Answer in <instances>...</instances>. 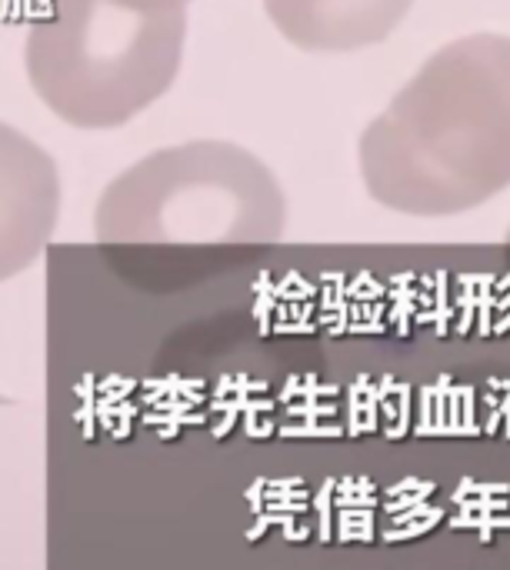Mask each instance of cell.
Returning a JSON list of instances; mask_svg holds the SVG:
<instances>
[{
  "label": "cell",
  "mask_w": 510,
  "mask_h": 570,
  "mask_svg": "<svg viewBox=\"0 0 510 570\" xmlns=\"http://www.w3.org/2000/svg\"><path fill=\"white\" fill-rule=\"evenodd\" d=\"M374 204L458 217L510 190V37L468 33L434 50L357 140Z\"/></svg>",
  "instance_id": "obj_1"
},
{
  "label": "cell",
  "mask_w": 510,
  "mask_h": 570,
  "mask_svg": "<svg viewBox=\"0 0 510 570\" xmlns=\"http://www.w3.org/2000/svg\"><path fill=\"white\" fill-rule=\"evenodd\" d=\"M184 43L187 7L47 0L23 37V73L57 120L77 130H114L174 87Z\"/></svg>",
  "instance_id": "obj_2"
},
{
  "label": "cell",
  "mask_w": 510,
  "mask_h": 570,
  "mask_svg": "<svg viewBox=\"0 0 510 570\" xmlns=\"http://www.w3.org/2000/svg\"><path fill=\"white\" fill-rule=\"evenodd\" d=\"M90 227L104 244H274L287 227V197L254 150L187 140L120 170Z\"/></svg>",
  "instance_id": "obj_3"
},
{
  "label": "cell",
  "mask_w": 510,
  "mask_h": 570,
  "mask_svg": "<svg viewBox=\"0 0 510 570\" xmlns=\"http://www.w3.org/2000/svg\"><path fill=\"white\" fill-rule=\"evenodd\" d=\"M271 27L304 53H357L384 43L414 0H261Z\"/></svg>",
  "instance_id": "obj_4"
},
{
  "label": "cell",
  "mask_w": 510,
  "mask_h": 570,
  "mask_svg": "<svg viewBox=\"0 0 510 570\" xmlns=\"http://www.w3.org/2000/svg\"><path fill=\"white\" fill-rule=\"evenodd\" d=\"M60 210V180L53 160L20 130L3 127V257L7 267L37 254Z\"/></svg>",
  "instance_id": "obj_5"
},
{
  "label": "cell",
  "mask_w": 510,
  "mask_h": 570,
  "mask_svg": "<svg viewBox=\"0 0 510 570\" xmlns=\"http://www.w3.org/2000/svg\"><path fill=\"white\" fill-rule=\"evenodd\" d=\"M377 431H381V394H374L367 387V377H361L357 387L351 391V424H347V438L377 434Z\"/></svg>",
  "instance_id": "obj_6"
},
{
  "label": "cell",
  "mask_w": 510,
  "mask_h": 570,
  "mask_svg": "<svg viewBox=\"0 0 510 570\" xmlns=\"http://www.w3.org/2000/svg\"><path fill=\"white\" fill-rule=\"evenodd\" d=\"M374 538L377 531H374L371 508H337V544H351V541L371 544Z\"/></svg>",
  "instance_id": "obj_7"
},
{
  "label": "cell",
  "mask_w": 510,
  "mask_h": 570,
  "mask_svg": "<svg viewBox=\"0 0 510 570\" xmlns=\"http://www.w3.org/2000/svg\"><path fill=\"white\" fill-rule=\"evenodd\" d=\"M334 491H337V481H334V478H324L321 491L314 494L317 541H321V544H331V541H334Z\"/></svg>",
  "instance_id": "obj_8"
},
{
  "label": "cell",
  "mask_w": 510,
  "mask_h": 570,
  "mask_svg": "<svg viewBox=\"0 0 510 570\" xmlns=\"http://www.w3.org/2000/svg\"><path fill=\"white\" fill-rule=\"evenodd\" d=\"M454 531H464V528H474L478 531V538H481V544H491V538H494V531H501V528H508L510 531V514H454L451 521H448Z\"/></svg>",
  "instance_id": "obj_9"
},
{
  "label": "cell",
  "mask_w": 510,
  "mask_h": 570,
  "mask_svg": "<svg viewBox=\"0 0 510 570\" xmlns=\"http://www.w3.org/2000/svg\"><path fill=\"white\" fill-rule=\"evenodd\" d=\"M281 438H347L344 424H317V421H301V424H281Z\"/></svg>",
  "instance_id": "obj_10"
},
{
  "label": "cell",
  "mask_w": 510,
  "mask_h": 570,
  "mask_svg": "<svg viewBox=\"0 0 510 570\" xmlns=\"http://www.w3.org/2000/svg\"><path fill=\"white\" fill-rule=\"evenodd\" d=\"M444 518V508H438L434 514H428V518H421V521H411V524H404V528H388L384 531V541L388 544H404V541H414V538H424L428 531H434V524Z\"/></svg>",
  "instance_id": "obj_11"
},
{
  "label": "cell",
  "mask_w": 510,
  "mask_h": 570,
  "mask_svg": "<svg viewBox=\"0 0 510 570\" xmlns=\"http://www.w3.org/2000/svg\"><path fill=\"white\" fill-rule=\"evenodd\" d=\"M438 491V484L434 481H421V488H414V491H408V494H401V498H388L384 501V511L394 518V514H401V511H411V508H418V504H428V498Z\"/></svg>",
  "instance_id": "obj_12"
},
{
  "label": "cell",
  "mask_w": 510,
  "mask_h": 570,
  "mask_svg": "<svg viewBox=\"0 0 510 570\" xmlns=\"http://www.w3.org/2000/svg\"><path fill=\"white\" fill-rule=\"evenodd\" d=\"M508 508V494H474L461 501V514H504Z\"/></svg>",
  "instance_id": "obj_13"
},
{
  "label": "cell",
  "mask_w": 510,
  "mask_h": 570,
  "mask_svg": "<svg viewBox=\"0 0 510 570\" xmlns=\"http://www.w3.org/2000/svg\"><path fill=\"white\" fill-rule=\"evenodd\" d=\"M77 391H80L84 404H80V411H77L73 417L80 421L84 441H94V434H97V404H94V394H90V377H84V384H80Z\"/></svg>",
  "instance_id": "obj_14"
},
{
  "label": "cell",
  "mask_w": 510,
  "mask_h": 570,
  "mask_svg": "<svg viewBox=\"0 0 510 570\" xmlns=\"http://www.w3.org/2000/svg\"><path fill=\"white\" fill-rule=\"evenodd\" d=\"M334 414H337L334 404H314V401L287 407V417H294V421H317V417H334Z\"/></svg>",
  "instance_id": "obj_15"
},
{
  "label": "cell",
  "mask_w": 510,
  "mask_h": 570,
  "mask_svg": "<svg viewBox=\"0 0 510 570\" xmlns=\"http://www.w3.org/2000/svg\"><path fill=\"white\" fill-rule=\"evenodd\" d=\"M281 531H284V541H291V544H301V541L317 538V528L297 524V514H281Z\"/></svg>",
  "instance_id": "obj_16"
},
{
  "label": "cell",
  "mask_w": 510,
  "mask_h": 570,
  "mask_svg": "<svg viewBox=\"0 0 510 570\" xmlns=\"http://www.w3.org/2000/svg\"><path fill=\"white\" fill-rule=\"evenodd\" d=\"M274 431H277V421H274V417L257 421V414H247V421H244V434H247L251 441H267Z\"/></svg>",
  "instance_id": "obj_17"
},
{
  "label": "cell",
  "mask_w": 510,
  "mask_h": 570,
  "mask_svg": "<svg viewBox=\"0 0 510 570\" xmlns=\"http://www.w3.org/2000/svg\"><path fill=\"white\" fill-rule=\"evenodd\" d=\"M434 511H438V504H418V508H411V511L394 514V518H391V528H404V524L421 521V518H428V514H434Z\"/></svg>",
  "instance_id": "obj_18"
},
{
  "label": "cell",
  "mask_w": 510,
  "mask_h": 570,
  "mask_svg": "<svg viewBox=\"0 0 510 570\" xmlns=\"http://www.w3.org/2000/svg\"><path fill=\"white\" fill-rule=\"evenodd\" d=\"M274 524L281 528V514H271V511H264V514H257V524H251L244 538H247V541H261V538L267 534V528H274Z\"/></svg>",
  "instance_id": "obj_19"
},
{
  "label": "cell",
  "mask_w": 510,
  "mask_h": 570,
  "mask_svg": "<svg viewBox=\"0 0 510 570\" xmlns=\"http://www.w3.org/2000/svg\"><path fill=\"white\" fill-rule=\"evenodd\" d=\"M264 491H267V481H264V478H257V481L247 488V501H251V511H254V514H264Z\"/></svg>",
  "instance_id": "obj_20"
},
{
  "label": "cell",
  "mask_w": 510,
  "mask_h": 570,
  "mask_svg": "<svg viewBox=\"0 0 510 570\" xmlns=\"http://www.w3.org/2000/svg\"><path fill=\"white\" fill-rule=\"evenodd\" d=\"M134 7H150V10H177V7H187L190 0H127Z\"/></svg>",
  "instance_id": "obj_21"
},
{
  "label": "cell",
  "mask_w": 510,
  "mask_h": 570,
  "mask_svg": "<svg viewBox=\"0 0 510 570\" xmlns=\"http://www.w3.org/2000/svg\"><path fill=\"white\" fill-rule=\"evenodd\" d=\"M234 424H237V414H220V421H217V424L210 428V434H214V438L220 441V438H227V434L234 431Z\"/></svg>",
  "instance_id": "obj_22"
},
{
  "label": "cell",
  "mask_w": 510,
  "mask_h": 570,
  "mask_svg": "<svg viewBox=\"0 0 510 570\" xmlns=\"http://www.w3.org/2000/svg\"><path fill=\"white\" fill-rule=\"evenodd\" d=\"M130 387H134V381H127L124 387H110V391L104 394V401H100V404H107V407H110V404H117V401H124V397L130 394Z\"/></svg>",
  "instance_id": "obj_23"
},
{
  "label": "cell",
  "mask_w": 510,
  "mask_h": 570,
  "mask_svg": "<svg viewBox=\"0 0 510 570\" xmlns=\"http://www.w3.org/2000/svg\"><path fill=\"white\" fill-rule=\"evenodd\" d=\"M501 421H504V411H501V407H491L488 424H484V438H494V434H498V428H501Z\"/></svg>",
  "instance_id": "obj_24"
},
{
  "label": "cell",
  "mask_w": 510,
  "mask_h": 570,
  "mask_svg": "<svg viewBox=\"0 0 510 570\" xmlns=\"http://www.w3.org/2000/svg\"><path fill=\"white\" fill-rule=\"evenodd\" d=\"M414 488H421V481H418V478H404L401 484L388 488L384 494H388V498H401V494H408V491H414Z\"/></svg>",
  "instance_id": "obj_25"
},
{
  "label": "cell",
  "mask_w": 510,
  "mask_h": 570,
  "mask_svg": "<svg viewBox=\"0 0 510 570\" xmlns=\"http://www.w3.org/2000/svg\"><path fill=\"white\" fill-rule=\"evenodd\" d=\"M267 484L277 491H294V488H304V478H281V481H267Z\"/></svg>",
  "instance_id": "obj_26"
},
{
  "label": "cell",
  "mask_w": 510,
  "mask_h": 570,
  "mask_svg": "<svg viewBox=\"0 0 510 570\" xmlns=\"http://www.w3.org/2000/svg\"><path fill=\"white\" fill-rule=\"evenodd\" d=\"M130 431H134V428H130V417H127V421H117V428H114V434H110V438H114V441H127V438H130Z\"/></svg>",
  "instance_id": "obj_27"
},
{
  "label": "cell",
  "mask_w": 510,
  "mask_h": 570,
  "mask_svg": "<svg viewBox=\"0 0 510 570\" xmlns=\"http://www.w3.org/2000/svg\"><path fill=\"white\" fill-rule=\"evenodd\" d=\"M508 237H510V234H508Z\"/></svg>",
  "instance_id": "obj_28"
}]
</instances>
